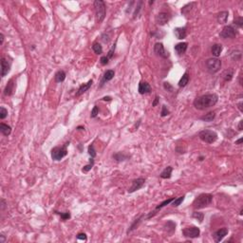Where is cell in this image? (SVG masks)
I'll return each mask as SVG.
<instances>
[{"label":"cell","instance_id":"5","mask_svg":"<svg viewBox=\"0 0 243 243\" xmlns=\"http://www.w3.org/2000/svg\"><path fill=\"white\" fill-rule=\"evenodd\" d=\"M199 139L206 144H213L218 140V134L213 130H202L199 134Z\"/></svg>","mask_w":243,"mask_h":243},{"label":"cell","instance_id":"42","mask_svg":"<svg viewBox=\"0 0 243 243\" xmlns=\"http://www.w3.org/2000/svg\"><path fill=\"white\" fill-rule=\"evenodd\" d=\"M169 114H170V111L167 109L166 106H163V108H161V117H165V116H167Z\"/></svg>","mask_w":243,"mask_h":243},{"label":"cell","instance_id":"21","mask_svg":"<svg viewBox=\"0 0 243 243\" xmlns=\"http://www.w3.org/2000/svg\"><path fill=\"white\" fill-rule=\"evenodd\" d=\"M164 230L167 232V234L172 235L176 230V223L171 221V220H168L164 225Z\"/></svg>","mask_w":243,"mask_h":243},{"label":"cell","instance_id":"54","mask_svg":"<svg viewBox=\"0 0 243 243\" xmlns=\"http://www.w3.org/2000/svg\"><path fill=\"white\" fill-rule=\"evenodd\" d=\"M242 105H243V103H242V102H240V103H238V108H239V110H240V111H241V112H243V108H242Z\"/></svg>","mask_w":243,"mask_h":243},{"label":"cell","instance_id":"58","mask_svg":"<svg viewBox=\"0 0 243 243\" xmlns=\"http://www.w3.org/2000/svg\"><path fill=\"white\" fill-rule=\"evenodd\" d=\"M154 3V1H149V5H152Z\"/></svg>","mask_w":243,"mask_h":243},{"label":"cell","instance_id":"48","mask_svg":"<svg viewBox=\"0 0 243 243\" xmlns=\"http://www.w3.org/2000/svg\"><path fill=\"white\" fill-rule=\"evenodd\" d=\"M142 1H140L139 2V5H138V7L136 8V10H135V12H134V18L136 17V16L138 15V14H139V12H140V10H141V6H142Z\"/></svg>","mask_w":243,"mask_h":243},{"label":"cell","instance_id":"57","mask_svg":"<svg viewBox=\"0 0 243 243\" xmlns=\"http://www.w3.org/2000/svg\"><path fill=\"white\" fill-rule=\"evenodd\" d=\"M203 159H204L203 157H199V161H203Z\"/></svg>","mask_w":243,"mask_h":243},{"label":"cell","instance_id":"30","mask_svg":"<svg viewBox=\"0 0 243 243\" xmlns=\"http://www.w3.org/2000/svg\"><path fill=\"white\" fill-rule=\"evenodd\" d=\"M196 5V2H191V3H188V4H186L184 7L181 8V14H187L188 12L192 10L193 8V6H195Z\"/></svg>","mask_w":243,"mask_h":243},{"label":"cell","instance_id":"38","mask_svg":"<svg viewBox=\"0 0 243 243\" xmlns=\"http://www.w3.org/2000/svg\"><path fill=\"white\" fill-rule=\"evenodd\" d=\"M7 115H8V110L5 108H3V106H1V108H0V119L4 120L6 117H7Z\"/></svg>","mask_w":243,"mask_h":243},{"label":"cell","instance_id":"53","mask_svg":"<svg viewBox=\"0 0 243 243\" xmlns=\"http://www.w3.org/2000/svg\"><path fill=\"white\" fill-rule=\"evenodd\" d=\"M242 124H243V121L239 122V124H238V130H239V131L242 130Z\"/></svg>","mask_w":243,"mask_h":243},{"label":"cell","instance_id":"56","mask_svg":"<svg viewBox=\"0 0 243 243\" xmlns=\"http://www.w3.org/2000/svg\"><path fill=\"white\" fill-rule=\"evenodd\" d=\"M242 141H243L242 139H239L238 141H236V144H240L241 142H242Z\"/></svg>","mask_w":243,"mask_h":243},{"label":"cell","instance_id":"20","mask_svg":"<svg viewBox=\"0 0 243 243\" xmlns=\"http://www.w3.org/2000/svg\"><path fill=\"white\" fill-rule=\"evenodd\" d=\"M114 75H115L114 70H112V69L106 70V72H105V74H103V80H102V82H101V85L103 86L106 82H108V81L112 80L113 77H114Z\"/></svg>","mask_w":243,"mask_h":243},{"label":"cell","instance_id":"41","mask_svg":"<svg viewBox=\"0 0 243 243\" xmlns=\"http://www.w3.org/2000/svg\"><path fill=\"white\" fill-rule=\"evenodd\" d=\"M234 24L238 26V27L241 28L243 26V18L242 17H236L235 20H234Z\"/></svg>","mask_w":243,"mask_h":243},{"label":"cell","instance_id":"40","mask_svg":"<svg viewBox=\"0 0 243 243\" xmlns=\"http://www.w3.org/2000/svg\"><path fill=\"white\" fill-rule=\"evenodd\" d=\"M88 154L90 155V157L91 158L96 157V151L94 149V146H93V144H90L88 146Z\"/></svg>","mask_w":243,"mask_h":243},{"label":"cell","instance_id":"46","mask_svg":"<svg viewBox=\"0 0 243 243\" xmlns=\"http://www.w3.org/2000/svg\"><path fill=\"white\" fill-rule=\"evenodd\" d=\"M108 56H103L101 57V60H100V62H101V64L103 65V66H106V65H108Z\"/></svg>","mask_w":243,"mask_h":243},{"label":"cell","instance_id":"33","mask_svg":"<svg viewBox=\"0 0 243 243\" xmlns=\"http://www.w3.org/2000/svg\"><path fill=\"white\" fill-rule=\"evenodd\" d=\"M174 199H175V197H170V199H165L164 201H163V202H161V204H159V205H158V206L156 207V210L161 209V208H163V207H164V206L168 205V204H170L171 202L173 201Z\"/></svg>","mask_w":243,"mask_h":243},{"label":"cell","instance_id":"29","mask_svg":"<svg viewBox=\"0 0 243 243\" xmlns=\"http://www.w3.org/2000/svg\"><path fill=\"white\" fill-rule=\"evenodd\" d=\"M215 117H216V113L214 111H211V112L207 113V114H205L204 116H202V117H200V120H202L204 122H212L213 120L215 119Z\"/></svg>","mask_w":243,"mask_h":243},{"label":"cell","instance_id":"17","mask_svg":"<svg viewBox=\"0 0 243 243\" xmlns=\"http://www.w3.org/2000/svg\"><path fill=\"white\" fill-rule=\"evenodd\" d=\"M14 91V79H11L8 82L7 86H6L5 89H4V95L5 96H11Z\"/></svg>","mask_w":243,"mask_h":243},{"label":"cell","instance_id":"37","mask_svg":"<svg viewBox=\"0 0 243 243\" xmlns=\"http://www.w3.org/2000/svg\"><path fill=\"white\" fill-rule=\"evenodd\" d=\"M192 216L194 218L199 220V223H201L202 220H203V218H204V215H203V213H200V212H194Z\"/></svg>","mask_w":243,"mask_h":243},{"label":"cell","instance_id":"27","mask_svg":"<svg viewBox=\"0 0 243 243\" xmlns=\"http://www.w3.org/2000/svg\"><path fill=\"white\" fill-rule=\"evenodd\" d=\"M128 158H129L128 155H125L124 153H122V152H117V153L113 154V159L116 161H124L125 160H127Z\"/></svg>","mask_w":243,"mask_h":243},{"label":"cell","instance_id":"45","mask_svg":"<svg viewBox=\"0 0 243 243\" xmlns=\"http://www.w3.org/2000/svg\"><path fill=\"white\" fill-rule=\"evenodd\" d=\"M115 48H116V43L113 45L112 48H110V50L108 51V59H110V58H112L113 53H114V51H115Z\"/></svg>","mask_w":243,"mask_h":243},{"label":"cell","instance_id":"22","mask_svg":"<svg viewBox=\"0 0 243 243\" xmlns=\"http://www.w3.org/2000/svg\"><path fill=\"white\" fill-rule=\"evenodd\" d=\"M221 51H222V45L220 44H215L211 48V52L216 58H218L219 56Z\"/></svg>","mask_w":243,"mask_h":243},{"label":"cell","instance_id":"13","mask_svg":"<svg viewBox=\"0 0 243 243\" xmlns=\"http://www.w3.org/2000/svg\"><path fill=\"white\" fill-rule=\"evenodd\" d=\"M11 69V64H10L5 58L1 59V76L5 77L10 72Z\"/></svg>","mask_w":243,"mask_h":243},{"label":"cell","instance_id":"28","mask_svg":"<svg viewBox=\"0 0 243 243\" xmlns=\"http://www.w3.org/2000/svg\"><path fill=\"white\" fill-rule=\"evenodd\" d=\"M188 82H189V74H188V71H186V72H184L182 77H181L180 80L179 86L180 87H184L187 84H188Z\"/></svg>","mask_w":243,"mask_h":243},{"label":"cell","instance_id":"51","mask_svg":"<svg viewBox=\"0 0 243 243\" xmlns=\"http://www.w3.org/2000/svg\"><path fill=\"white\" fill-rule=\"evenodd\" d=\"M6 206V202L4 199H1V210H4Z\"/></svg>","mask_w":243,"mask_h":243},{"label":"cell","instance_id":"44","mask_svg":"<svg viewBox=\"0 0 243 243\" xmlns=\"http://www.w3.org/2000/svg\"><path fill=\"white\" fill-rule=\"evenodd\" d=\"M163 87H164L165 90H167V91H169V92L173 91V86H171L169 83H167V82H165L163 84Z\"/></svg>","mask_w":243,"mask_h":243},{"label":"cell","instance_id":"9","mask_svg":"<svg viewBox=\"0 0 243 243\" xmlns=\"http://www.w3.org/2000/svg\"><path fill=\"white\" fill-rule=\"evenodd\" d=\"M144 183H145V180L144 178H138V179L134 180L132 181L130 188L128 189V193H133V192H136V191L140 190L141 188L144 187Z\"/></svg>","mask_w":243,"mask_h":243},{"label":"cell","instance_id":"50","mask_svg":"<svg viewBox=\"0 0 243 243\" xmlns=\"http://www.w3.org/2000/svg\"><path fill=\"white\" fill-rule=\"evenodd\" d=\"M4 43V34L1 33L0 34V45H3Z\"/></svg>","mask_w":243,"mask_h":243},{"label":"cell","instance_id":"2","mask_svg":"<svg viewBox=\"0 0 243 243\" xmlns=\"http://www.w3.org/2000/svg\"><path fill=\"white\" fill-rule=\"evenodd\" d=\"M212 200H213V195H211V194H206V193L200 194L194 200L193 208L195 210L205 208V207L211 204Z\"/></svg>","mask_w":243,"mask_h":243},{"label":"cell","instance_id":"43","mask_svg":"<svg viewBox=\"0 0 243 243\" xmlns=\"http://www.w3.org/2000/svg\"><path fill=\"white\" fill-rule=\"evenodd\" d=\"M99 114V108H98V106H95L94 108H93V109L91 110V114H90V117L91 118H95L97 117V115Z\"/></svg>","mask_w":243,"mask_h":243},{"label":"cell","instance_id":"14","mask_svg":"<svg viewBox=\"0 0 243 243\" xmlns=\"http://www.w3.org/2000/svg\"><path fill=\"white\" fill-rule=\"evenodd\" d=\"M139 93L140 94H146L151 91V86L147 82H141L139 84Z\"/></svg>","mask_w":243,"mask_h":243},{"label":"cell","instance_id":"23","mask_svg":"<svg viewBox=\"0 0 243 243\" xmlns=\"http://www.w3.org/2000/svg\"><path fill=\"white\" fill-rule=\"evenodd\" d=\"M234 69H228L224 70V72L222 73V78L225 82H229L233 79V76H234Z\"/></svg>","mask_w":243,"mask_h":243},{"label":"cell","instance_id":"1","mask_svg":"<svg viewBox=\"0 0 243 243\" xmlns=\"http://www.w3.org/2000/svg\"><path fill=\"white\" fill-rule=\"evenodd\" d=\"M218 101V97L215 93L213 94H206L199 96L194 101V106L199 110H204L212 108Z\"/></svg>","mask_w":243,"mask_h":243},{"label":"cell","instance_id":"55","mask_svg":"<svg viewBox=\"0 0 243 243\" xmlns=\"http://www.w3.org/2000/svg\"><path fill=\"white\" fill-rule=\"evenodd\" d=\"M103 101H111V97H109V96H108V97H103Z\"/></svg>","mask_w":243,"mask_h":243},{"label":"cell","instance_id":"35","mask_svg":"<svg viewBox=\"0 0 243 243\" xmlns=\"http://www.w3.org/2000/svg\"><path fill=\"white\" fill-rule=\"evenodd\" d=\"M231 57H232V59L234 60V61L239 60L241 58V51L240 50H234V51H232Z\"/></svg>","mask_w":243,"mask_h":243},{"label":"cell","instance_id":"3","mask_svg":"<svg viewBox=\"0 0 243 243\" xmlns=\"http://www.w3.org/2000/svg\"><path fill=\"white\" fill-rule=\"evenodd\" d=\"M94 8H95V14H96V20L98 23H101L106 17V8L105 2L102 1V0H95Z\"/></svg>","mask_w":243,"mask_h":243},{"label":"cell","instance_id":"8","mask_svg":"<svg viewBox=\"0 0 243 243\" xmlns=\"http://www.w3.org/2000/svg\"><path fill=\"white\" fill-rule=\"evenodd\" d=\"M220 37L223 39H227V38H234L236 35V29H234L232 26H225L222 29L221 32L219 33Z\"/></svg>","mask_w":243,"mask_h":243},{"label":"cell","instance_id":"34","mask_svg":"<svg viewBox=\"0 0 243 243\" xmlns=\"http://www.w3.org/2000/svg\"><path fill=\"white\" fill-rule=\"evenodd\" d=\"M92 50H94V52L96 54H101L103 52V48L99 43H94L92 46Z\"/></svg>","mask_w":243,"mask_h":243},{"label":"cell","instance_id":"31","mask_svg":"<svg viewBox=\"0 0 243 243\" xmlns=\"http://www.w3.org/2000/svg\"><path fill=\"white\" fill-rule=\"evenodd\" d=\"M184 199H185V196H181V197H178V199H175L173 201H172V203H171V205H172L173 207H178V206H180V204H181V202L183 201L184 200Z\"/></svg>","mask_w":243,"mask_h":243},{"label":"cell","instance_id":"25","mask_svg":"<svg viewBox=\"0 0 243 243\" xmlns=\"http://www.w3.org/2000/svg\"><path fill=\"white\" fill-rule=\"evenodd\" d=\"M65 79H66V72L63 70L57 71L56 74H55V76H54L55 82L56 83H62L65 81Z\"/></svg>","mask_w":243,"mask_h":243},{"label":"cell","instance_id":"36","mask_svg":"<svg viewBox=\"0 0 243 243\" xmlns=\"http://www.w3.org/2000/svg\"><path fill=\"white\" fill-rule=\"evenodd\" d=\"M144 218V216H141L140 218H139L138 219H136L135 220V222L133 223V224H132L131 226H130V228L128 229V231H127V233H129V232H131V231H133L134 229H136V227H137V226L140 224L141 223V221H142V218Z\"/></svg>","mask_w":243,"mask_h":243},{"label":"cell","instance_id":"6","mask_svg":"<svg viewBox=\"0 0 243 243\" xmlns=\"http://www.w3.org/2000/svg\"><path fill=\"white\" fill-rule=\"evenodd\" d=\"M206 67L210 73H216L221 67V61L218 58H210L206 61Z\"/></svg>","mask_w":243,"mask_h":243},{"label":"cell","instance_id":"4","mask_svg":"<svg viewBox=\"0 0 243 243\" xmlns=\"http://www.w3.org/2000/svg\"><path fill=\"white\" fill-rule=\"evenodd\" d=\"M69 144H64L63 146H56L51 149V158L53 161H61L67 155V146Z\"/></svg>","mask_w":243,"mask_h":243},{"label":"cell","instance_id":"11","mask_svg":"<svg viewBox=\"0 0 243 243\" xmlns=\"http://www.w3.org/2000/svg\"><path fill=\"white\" fill-rule=\"evenodd\" d=\"M170 15L167 12H160L156 16V23L160 26H163L165 24H167L170 20Z\"/></svg>","mask_w":243,"mask_h":243},{"label":"cell","instance_id":"19","mask_svg":"<svg viewBox=\"0 0 243 243\" xmlns=\"http://www.w3.org/2000/svg\"><path fill=\"white\" fill-rule=\"evenodd\" d=\"M228 16H229V12H220L219 14H218L216 15V20H218V24H225L226 22H227V19H228Z\"/></svg>","mask_w":243,"mask_h":243},{"label":"cell","instance_id":"39","mask_svg":"<svg viewBox=\"0 0 243 243\" xmlns=\"http://www.w3.org/2000/svg\"><path fill=\"white\" fill-rule=\"evenodd\" d=\"M58 215H60V216L62 218L63 220H67L70 218V213L69 212H66V213H59V212H55Z\"/></svg>","mask_w":243,"mask_h":243},{"label":"cell","instance_id":"24","mask_svg":"<svg viewBox=\"0 0 243 243\" xmlns=\"http://www.w3.org/2000/svg\"><path fill=\"white\" fill-rule=\"evenodd\" d=\"M172 171H173L172 166H167V167H165V169L163 171V172L161 173L160 177L161 178V179H170V178H171V174H172Z\"/></svg>","mask_w":243,"mask_h":243},{"label":"cell","instance_id":"47","mask_svg":"<svg viewBox=\"0 0 243 243\" xmlns=\"http://www.w3.org/2000/svg\"><path fill=\"white\" fill-rule=\"evenodd\" d=\"M77 239H80V240H86V235L84 234V233H80V234L77 235Z\"/></svg>","mask_w":243,"mask_h":243},{"label":"cell","instance_id":"26","mask_svg":"<svg viewBox=\"0 0 243 243\" xmlns=\"http://www.w3.org/2000/svg\"><path fill=\"white\" fill-rule=\"evenodd\" d=\"M0 132L4 136H9L12 132V127L8 125L5 124H0Z\"/></svg>","mask_w":243,"mask_h":243},{"label":"cell","instance_id":"32","mask_svg":"<svg viewBox=\"0 0 243 243\" xmlns=\"http://www.w3.org/2000/svg\"><path fill=\"white\" fill-rule=\"evenodd\" d=\"M93 159L94 158H91L89 160V164H87V165H86V166H84L83 167V169H82V171L84 173H87L88 172L89 170H91L92 169V167H93V165H94V160H93Z\"/></svg>","mask_w":243,"mask_h":243},{"label":"cell","instance_id":"49","mask_svg":"<svg viewBox=\"0 0 243 243\" xmlns=\"http://www.w3.org/2000/svg\"><path fill=\"white\" fill-rule=\"evenodd\" d=\"M159 102H160V98H159V96H156L154 99V102L152 103V106H156L159 103Z\"/></svg>","mask_w":243,"mask_h":243},{"label":"cell","instance_id":"18","mask_svg":"<svg viewBox=\"0 0 243 243\" xmlns=\"http://www.w3.org/2000/svg\"><path fill=\"white\" fill-rule=\"evenodd\" d=\"M187 47H188V44H187L186 42H182V43L177 44L176 46H175L174 50H176V52H177L178 54L181 55V54H183V53L186 51Z\"/></svg>","mask_w":243,"mask_h":243},{"label":"cell","instance_id":"15","mask_svg":"<svg viewBox=\"0 0 243 243\" xmlns=\"http://www.w3.org/2000/svg\"><path fill=\"white\" fill-rule=\"evenodd\" d=\"M92 84H93V81L92 80H89L88 82H87L86 84H84V85H82L80 87H79V89H78V91L76 92V97H79L81 96L82 94H84L86 91H87L89 88H90V86H92Z\"/></svg>","mask_w":243,"mask_h":243},{"label":"cell","instance_id":"16","mask_svg":"<svg viewBox=\"0 0 243 243\" xmlns=\"http://www.w3.org/2000/svg\"><path fill=\"white\" fill-rule=\"evenodd\" d=\"M174 34L178 39H180V40L184 39L187 35L186 28H176L174 30Z\"/></svg>","mask_w":243,"mask_h":243},{"label":"cell","instance_id":"10","mask_svg":"<svg viewBox=\"0 0 243 243\" xmlns=\"http://www.w3.org/2000/svg\"><path fill=\"white\" fill-rule=\"evenodd\" d=\"M154 52L156 53L158 56H160L161 58H164V59H166V58L169 56V52L164 50V47H163V43H156L155 44Z\"/></svg>","mask_w":243,"mask_h":243},{"label":"cell","instance_id":"12","mask_svg":"<svg viewBox=\"0 0 243 243\" xmlns=\"http://www.w3.org/2000/svg\"><path fill=\"white\" fill-rule=\"evenodd\" d=\"M227 234H228V229L227 228L219 229L216 232L214 233V235H213L214 240H215L216 242H220L223 238H225V236H227Z\"/></svg>","mask_w":243,"mask_h":243},{"label":"cell","instance_id":"7","mask_svg":"<svg viewBox=\"0 0 243 243\" xmlns=\"http://www.w3.org/2000/svg\"><path fill=\"white\" fill-rule=\"evenodd\" d=\"M182 234L185 238H199L200 231L199 229L196 227V226H191V227H187L184 228L182 230Z\"/></svg>","mask_w":243,"mask_h":243},{"label":"cell","instance_id":"52","mask_svg":"<svg viewBox=\"0 0 243 243\" xmlns=\"http://www.w3.org/2000/svg\"><path fill=\"white\" fill-rule=\"evenodd\" d=\"M6 240V238H5V236H3V235H0V242L1 243H4Z\"/></svg>","mask_w":243,"mask_h":243}]
</instances>
